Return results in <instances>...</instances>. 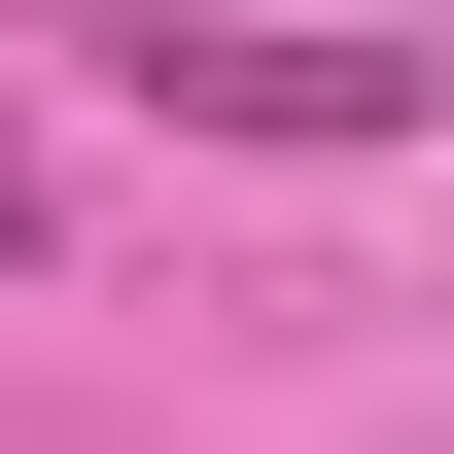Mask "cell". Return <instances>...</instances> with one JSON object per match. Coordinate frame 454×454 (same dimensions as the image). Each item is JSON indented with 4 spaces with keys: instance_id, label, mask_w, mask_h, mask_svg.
<instances>
[{
    "instance_id": "obj_2",
    "label": "cell",
    "mask_w": 454,
    "mask_h": 454,
    "mask_svg": "<svg viewBox=\"0 0 454 454\" xmlns=\"http://www.w3.org/2000/svg\"><path fill=\"white\" fill-rule=\"evenodd\" d=\"M0 245H35V140H0Z\"/></svg>"
},
{
    "instance_id": "obj_1",
    "label": "cell",
    "mask_w": 454,
    "mask_h": 454,
    "mask_svg": "<svg viewBox=\"0 0 454 454\" xmlns=\"http://www.w3.org/2000/svg\"><path fill=\"white\" fill-rule=\"evenodd\" d=\"M175 140H419V35H140Z\"/></svg>"
}]
</instances>
